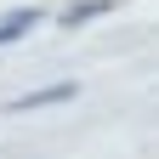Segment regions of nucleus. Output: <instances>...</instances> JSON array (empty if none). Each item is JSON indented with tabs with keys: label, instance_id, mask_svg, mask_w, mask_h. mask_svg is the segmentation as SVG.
Masks as SVG:
<instances>
[{
	"label": "nucleus",
	"instance_id": "1",
	"mask_svg": "<svg viewBox=\"0 0 159 159\" xmlns=\"http://www.w3.org/2000/svg\"><path fill=\"white\" fill-rule=\"evenodd\" d=\"M80 85L74 80H57V85H40V91H23V97H11L6 114H34V108H57V102H74Z\"/></svg>",
	"mask_w": 159,
	"mask_h": 159
},
{
	"label": "nucleus",
	"instance_id": "3",
	"mask_svg": "<svg viewBox=\"0 0 159 159\" xmlns=\"http://www.w3.org/2000/svg\"><path fill=\"white\" fill-rule=\"evenodd\" d=\"M114 6H119V0H74V6L57 11V23H63V29H85V23H97V17L114 11Z\"/></svg>",
	"mask_w": 159,
	"mask_h": 159
},
{
	"label": "nucleus",
	"instance_id": "2",
	"mask_svg": "<svg viewBox=\"0 0 159 159\" xmlns=\"http://www.w3.org/2000/svg\"><path fill=\"white\" fill-rule=\"evenodd\" d=\"M40 17H46L40 6H17V11H6V17H0V46H17L23 34H34Z\"/></svg>",
	"mask_w": 159,
	"mask_h": 159
}]
</instances>
